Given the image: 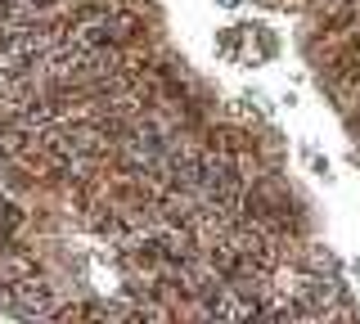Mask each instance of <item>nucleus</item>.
<instances>
[{"mask_svg": "<svg viewBox=\"0 0 360 324\" xmlns=\"http://www.w3.org/2000/svg\"><path fill=\"white\" fill-rule=\"evenodd\" d=\"M9 306L22 311V316H37V311H50L54 306V293L37 279H27V284H14L9 288Z\"/></svg>", "mask_w": 360, "mask_h": 324, "instance_id": "f03ea898", "label": "nucleus"}, {"mask_svg": "<svg viewBox=\"0 0 360 324\" xmlns=\"http://www.w3.org/2000/svg\"><path fill=\"white\" fill-rule=\"evenodd\" d=\"M172 153V144L162 140V131L153 127V122H144V127H135L131 136H127V158L131 167H144V171H153L158 162Z\"/></svg>", "mask_w": 360, "mask_h": 324, "instance_id": "f257e3e1", "label": "nucleus"}]
</instances>
